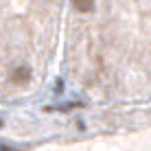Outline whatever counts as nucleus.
Masks as SVG:
<instances>
[{
  "label": "nucleus",
  "mask_w": 151,
  "mask_h": 151,
  "mask_svg": "<svg viewBox=\"0 0 151 151\" xmlns=\"http://www.w3.org/2000/svg\"><path fill=\"white\" fill-rule=\"evenodd\" d=\"M31 79V68L29 66H18L13 72H11V77H9V81L13 83V86H24Z\"/></svg>",
  "instance_id": "obj_1"
},
{
  "label": "nucleus",
  "mask_w": 151,
  "mask_h": 151,
  "mask_svg": "<svg viewBox=\"0 0 151 151\" xmlns=\"http://www.w3.org/2000/svg\"><path fill=\"white\" fill-rule=\"evenodd\" d=\"M72 7L79 13H90L94 11V0H72Z\"/></svg>",
  "instance_id": "obj_2"
}]
</instances>
